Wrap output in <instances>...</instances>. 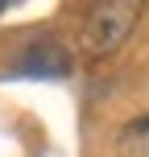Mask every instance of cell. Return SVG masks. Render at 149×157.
Returning <instances> with one entry per match:
<instances>
[{
    "label": "cell",
    "instance_id": "4",
    "mask_svg": "<svg viewBox=\"0 0 149 157\" xmlns=\"http://www.w3.org/2000/svg\"><path fill=\"white\" fill-rule=\"evenodd\" d=\"M8 4H13V0H0V13H4V8H8Z\"/></svg>",
    "mask_w": 149,
    "mask_h": 157
},
{
    "label": "cell",
    "instance_id": "2",
    "mask_svg": "<svg viewBox=\"0 0 149 157\" xmlns=\"http://www.w3.org/2000/svg\"><path fill=\"white\" fill-rule=\"evenodd\" d=\"M8 75H37V78H62L71 75V54L54 41H37V46L21 50L17 54V66Z\"/></svg>",
    "mask_w": 149,
    "mask_h": 157
},
{
    "label": "cell",
    "instance_id": "3",
    "mask_svg": "<svg viewBox=\"0 0 149 157\" xmlns=\"http://www.w3.org/2000/svg\"><path fill=\"white\" fill-rule=\"evenodd\" d=\"M120 153L124 157H149V116L128 120L120 128Z\"/></svg>",
    "mask_w": 149,
    "mask_h": 157
},
{
    "label": "cell",
    "instance_id": "1",
    "mask_svg": "<svg viewBox=\"0 0 149 157\" xmlns=\"http://www.w3.org/2000/svg\"><path fill=\"white\" fill-rule=\"evenodd\" d=\"M137 13H141V0H95L91 13L79 25V46L95 58L116 54L128 41V33H133Z\"/></svg>",
    "mask_w": 149,
    "mask_h": 157
}]
</instances>
